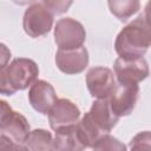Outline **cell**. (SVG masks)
Instances as JSON below:
<instances>
[{"label": "cell", "instance_id": "1", "mask_svg": "<svg viewBox=\"0 0 151 151\" xmlns=\"http://www.w3.org/2000/svg\"><path fill=\"white\" fill-rule=\"evenodd\" d=\"M151 47V27L146 22L144 15L127 24L117 35L114 50L122 58L144 57Z\"/></svg>", "mask_w": 151, "mask_h": 151}, {"label": "cell", "instance_id": "2", "mask_svg": "<svg viewBox=\"0 0 151 151\" xmlns=\"http://www.w3.org/2000/svg\"><path fill=\"white\" fill-rule=\"evenodd\" d=\"M0 149L26 150L25 143L31 132L27 119L5 100L0 101Z\"/></svg>", "mask_w": 151, "mask_h": 151}, {"label": "cell", "instance_id": "3", "mask_svg": "<svg viewBox=\"0 0 151 151\" xmlns=\"http://www.w3.org/2000/svg\"><path fill=\"white\" fill-rule=\"evenodd\" d=\"M39 76L35 61L28 58H17L0 70V92L12 96L18 91L26 90Z\"/></svg>", "mask_w": 151, "mask_h": 151}, {"label": "cell", "instance_id": "4", "mask_svg": "<svg viewBox=\"0 0 151 151\" xmlns=\"http://www.w3.org/2000/svg\"><path fill=\"white\" fill-rule=\"evenodd\" d=\"M54 14L44 4H33L24 13L22 28L31 38L46 35L53 25Z\"/></svg>", "mask_w": 151, "mask_h": 151}, {"label": "cell", "instance_id": "5", "mask_svg": "<svg viewBox=\"0 0 151 151\" xmlns=\"http://www.w3.org/2000/svg\"><path fill=\"white\" fill-rule=\"evenodd\" d=\"M86 39L84 26L72 18H61L54 27V41L59 48L70 50L81 47Z\"/></svg>", "mask_w": 151, "mask_h": 151}, {"label": "cell", "instance_id": "6", "mask_svg": "<svg viewBox=\"0 0 151 151\" xmlns=\"http://www.w3.org/2000/svg\"><path fill=\"white\" fill-rule=\"evenodd\" d=\"M116 79L118 83L138 84L146 79L150 70L144 57L139 58H117L113 64Z\"/></svg>", "mask_w": 151, "mask_h": 151}, {"label": "cell", "instance_id": "7", "mask_svg": "<svg viewBox=\"0 0 151 151\" xmlns=\"http://www.w3.org/2000/svg\"><path fill=\"white\" fill-rule=\"evenodd\" d=\"M117 85L116 74L107 67L96 66L86 73V86L96 99L109 98Z\"/></svg>", "mask_w": 151, "mask_h": 151}, {"label": "cell", "instance_id": "8", "mask_svg": "<svg viewBox=\"0 0 151 151\" xmlns=\"http://www.w3.org/2000/svg\"><path fill=\"white\" fill-rule=\"evenodd\" d=\"M139 97L138 84H126L118 83L110 94L109 100L113 112L119 117H126L132 113L136 107Z\"/></svg>", "mask_w": 151, "mask_h": 151}, {"label": "cell", "instance_id": "9", "mask_svg": "<svg viewBox=\"0 0 151 151\" xmlns=\"http://www.w3.org/2000/svg\"><path fill=\"white\" fill-rule=\"evenodd\" d=\"M55 64L65 74L81 73L88 65V52L84 46L70 50L59 48L55 53Z\"/></svg>", "mask_w": 151, "mask_h": 151}, {"label": "cell", "instance_id": "10", "mask_svg": "<svg viewBox=\"0 0 151 151\" xmlns=\"http://www.w3.org/2000/svg\"><path fill=\"white\" fill-rule=\"evenodd\" d=\"M79 107L73 101L66 98L58 99L48 112V122L53 131L64 126L77 124L79 122Z\"/></svg>", "mask_w": 151, "mask_h": 151}, {"label": "cell", "instance_id": "11", "mask_svg": "<svg viewBox=\"0 0 151 151\" xmlns=\"http://www.w3.org/2000/svg\"><path fill=\"white\" fill-rule=\"evenodd\" d=\"M58 100L54 87L46 80H35L28 91L31 106L41 114H48L50 110Z\"/></svg>", "mask_w": 151, "mask_h": 151}, {"label": "cell", "instance_id": "12", "mask_svg": "<svg viewBox=\"0 0 151 151\" xmlns=\"http://www.w3.org/2000/svg\"><path fill=\"white\" fill-rule=\"evenodd\" d=\"M88 114L103 133L111 132L120 118L113 112L109 98L94 100L88 111Z\"/></svg>", "mask_w": 151, "mask_h": 151}, {"label": "cell", "instance_id": "13", "mask_svg": "<svg viewBox=\"0 0 151 151\" xmlns=\"http://www.w3.org/2000/svg\"><path fill=\"white\" fill-rule=\"evenodd\" d=\"M87 149L79 133L77 124L55 130L54 150H84Z\"/></svg>", "mask_w": 151, "mask_h": 151}, {"label": "cell", "instance_id": "14", "mask_svg": "<svg viewBox=\"0 0 151 151\" xmlns=\"http://www.w3.org/2000/svg\"><path fill=\"white\" fill-rule=\"evenodd\" d=\"M25 145L26 150L32 151L54 150V138L50 131L44 129H35L29 132Z\"/></svg>", "mask_w": 151, "mask_h": 151}, {"label": "cell", "instance_id": "15", "mask_svg": "<svg viewBox=\"0 0 151 151\" xmlns=\"http://www.w3.org/2000/svg\"><path fill=\"white\" fill-rule=\"evenodd\" d=\"M110 12L120 21H127L140 8L139 0H107Z\"/></svg>", "mask_w": 151, "mask_h": 151}, {"label": "cell", "instance_id": "16", "mask_svg": "<svg viewBox=\"0 0 151 151\" xmlns=\"http://www.w3.org/2000/svg\"><path fill=\"white\" fill-rule=\"evenodd\" d=\"M92 149L94 150H125L126 146L120 143L117 138L112 137L109 133H104L101 134L94 143V145L92 146Z\"/></svg>", "mask_w": 151, "mask_h": 151}, {"label": "cell", "instance_id": "17", "mask_svg": "<svg viewBox=\"0 0 151 151\" xmlns=\"http://www.w3.org/2000/svg\"><path fill=\"white\" fill-rule=\"evenodd\" d=\"M130 149L151 150V131H143L137 133L130 142Z\"/></svg>", "mask_w": 151, "mask_h": 151}, {"label": "cell", "instance_id": "18", "mask_svg": "<svg viewBox=\"0 0 151 151\" xmlns=\"http://www.w3.org/2000/svg\"><path fill=\"white\" fill-rule=\"evenodd\" d=\"M73 0H42V4L53 14H63L68 11Z\"/></svg>", "mask_w": 151, "mask_h": 151}, {"label": "cell", "instance_id": "19", "mask_svg": "<svg viewBox=\"0 0 151 151\" xmlns=\"http://www.w3.org/2000/svg\"><path fill=\"white\" fill-rule=\"evenodd\" d=\"M144 18H145L146 22L149 24V26L151 27V0H149L147 4L145 5V8H144Z\"/></svg>", "mask_w": 151, "mask_h": 151}, {"label": "cell", "instance_id": "20", "mask_svg": "<svg viewBox=\"0 0 151 151\" xmlns=\"http://www.w3.org/2000/svg\"><path fill=\"white\" fill-rule=\"evenodd\" d=\"M14 4L17 5H20V6H24V5H28V4H32L34 2L35 0H12Z\"/></svg>", "mask_w": 151, "mask_h": 151}]
</instances>
